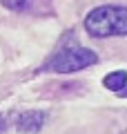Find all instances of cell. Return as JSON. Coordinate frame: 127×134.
<instances>
[{
	"label": "cell",
	"instance_id": "obj_1",
	"mask_svg": "<svg viewBox=\"0 0 127 134\" xmlns=\"http://www.w3.org/2000/svg\"><path fill=\"white\" fill-rule=\"evenodd\" d=\"M85 29L94 38L127 36V7L100 5L85 16Z\"/></svg>",
	"mask_w": 127,
	"mask_h": 134
},
{
	"label": "cell",
	"instance_id": "obj_2",
	"mask_svg": "<svg viewBox=\"0 0 127 134\" xmlns=\"http://www.w3.org/2000/svg\"><path fill=\"white\" fill-rule=\"evenodd\" d=\"M98 63V56H96L91 49L80 47V45H71V47H62L45 63V72H56V74H71L78 72V69H85V67H91Z\"/></svg>",
	"mask_w": 127,
	"mask_h": 134
},
{
	"label": "cell",
	"instance_id": "obj_3",
	"mask_svg": "<svg viewBox=\"0 0 127 134\" xmlns=\"http://www.w3.org/2000/svg\"><path fill=\"white\" fill-rule=\"evenodd\" d=\"M45 121H47V114H45V112L29 110V112H22V114L16 119V127H18L20 132H25V134H36V132L42 130Z\"/></svg>",
	"mask_w": 127,
	"mask_h": 134
},
{
	"label": "cell",
	"instance_id": "obj_4",
	"mask_svg": "<svg viewBox=\"0 0 127 134\" xmlns=\"http://www.w3.org/2000/svg\"><path fill=\"white\" fill-rule=\"evenodd\" d=\"M125 83H127V72L125 69L112 72V74H107V76L103 78V85L107 87V90H112V92H120L123 87H125Z\"/></svg>",
	"mask_w": 127,
	"mask_h": 134
},
{
	"label": "cell",
	"instance_id": "obj_5",
	"mask_svg": "<svg viewBox=\"0 0 127 134\" xmlns=\"http://www.w3.org/2000/svg\"><path fill=\"white\" fill-rule=\"evenodd\" d=\"M2 5L7 7V9L11 11H18V14H25V11L31 9V5L36 2V0H0Z\"/></svg>",
	"mask_w": 127,
	"mask_h": 134
},
{
	"label": "cell",
	"instance_id": "obj_6",
	"mask_svg": "<svg viewBox=\"0 0 127 134\" xmlns=\"http://www.w3.org/2000/svg\"><path fill=\"white\" fill-rule=\"evenodd\" d=\"M5 127H7V125H5V119H2V116H0V134L5 132Z\"/></svg>",
	"mask_w": 127,
	"mask_h": 134
}]
</instances>
